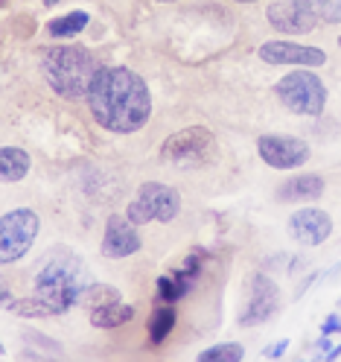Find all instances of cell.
Returning <instances> with one entry per match:
<instances>
[{
  "instance_id": "ba28073f",
  "label": "cell",
  "mask_w": 341,
  "mask_h": 362,
  "mask_svg": "<svg viewBox=\"0 0 341 362\" xmlns=\"http://www.w3.org/2000/svg\"><path fill=\"white\" fill-rule=\"evenodd\" d=\"M38 228H41V219L30 208L4 214V219H0V263L6 266L24 257L38 237Z\"/></svg>"
},
{
  "instance_id": "83f0119b",
  "label": "cell",
  "mask_w": 341,
  "mask_h": 362,
  "mask_svg": "<svg viewBox=\"0 0 341 362\" xmlns=\"http://www.w3.org/2000/svg\"><path fill=\"white\" fill-rule=\"evenodd\" d=\"M237 4H257V0H237Z\"/></svg>"
},
{
  "instance_id": "e0dca14e",
  "label": "cell",
  "mask_w": 341,
  "mask_h": 362,
  "mask_svg": "<svg viewBox=\"0 0 341 362\" xmlns=\"http://www.w3.org/2000/svg\"><path fill=\"white\" fill-rule=\"evenodd\" d=\"M175 319H178V313H175L169 304H157V307L152 310V315H149V325H146L149 342H152V345H161L164 339L172 333Z\"/></svg>"
},
{
  "instance_id": "ffe728a7",
  "label": "cell",
  "mask_w": 341,
  "mask_h": 362,
  "mask_svg": "<svg viewBox=\"0 0 341 362\" xmlns=\"http://www.w3.org/2000/svg\"><path fill=\"white\" fill-rule=\"evenodd\" d=\"M318 21L324 24H341V0H298Z\"/></svg>"
},
{
  "instance_id": "2e32d148",
  "label": "cell",
  "mask_w": 341,
  "mask_h": 362,
  "mask_svg": "<svg viewBox=\"0 0 341 362\" xmlns=\"http://www.w3.org/2000/svg\"><path fill=\"white\" fill-rule=\"evenodd\" d=\"M32 161H30V152L20 149V146H4L0 149V175H4V181H20L27 178Z\"/></svg>"
},
{
  "instance_id": "d6986e66",
  "label": "cell",
  "mask_w": 341,
  "mask_h": 362,
  "mask_svg": "<svg viewBox=\"0 0 341 362\" xmlns=\"http://www.w3.org/2000/svg\"><path fill=\"white\" fill-rule=\"evenodd\" d=\"M155 289H157L155 304H172V301H181L184 296H190V292L184 289V284H181L175 275H161L155 281Z\"/></svg>"
},
{
  "instance_id": "7402d4cb",
  "label": "cell",
  "mask_w": 341,
  "mask_h": 362,
  "mask_svg": "<svg viewBox=\"0 0 341 362\" xmlns=\"http://www.w3.org/2000/svg\"><path fill=\"white\" fill-rule=\"evenodd\" d=\"M12 310L20 315V319H50V307L44 304L38 296H30V298H20L12 304Z\"/></svg>"
},
{
  "instance_id": "8992f818",
  "label": "cell",
  "mask_w": 341,
  "mask_h": 362,
  "mask_svg": "<svg viewBox=\"0 0 341 362\" xmlns=\"http://www.w3.org/2000/svg\"><path fill=\"white\" fill-rule=\"evenodd\" d=\"M181 214V196L169 185L161 181H146L138 187V196L128 202L126 216L134 225H149V222H172Z\"/></svg>"
},
{
  "instance_id": "5bb4252c",
  "label": "cell",
  "mask_w": 341,
  "mask_h": 362,
  "mask_svg": "<svg viewBox=\"0 0 341 362\" xmlns=\"http://www.w3.org/2000/svg\"><path fill=\"white\" fill-rule=\"evenodd\" d=\"M289 234L301 245H321L333 234V219L318 208H301L289 216Z\"/></svg>"
},
{
  "instance_id": "cb8c5ba5",
  "label": "cell",
  "mask_w": 341,
  "mask_h": 362,
  "mask_svg": "<svg viewBox=\"0 0 341 362\" xmlns=\"http://www.w3.org/2000/svg\"><path fill=\"white\" fill-rule=\"evenodd\" d=\"M333 333H341V319L338 315H327V322L321 325V336H333Z\"/></svg>"
},
{
  "instance_id": "d4e9b609",
  "label": "cell",
  "mask_w": 341,
  "mask_h": 362,
  "mask_svg": "<svg viewBox=\"0 0 341 362\" xmlns=\"http://www.w3.org/2000/svg\"><path fill=\"white\" fill-rule=\"evenodd\" d=\"M286 348H289V339H283V342H277V345H268V348H265V356H271V359H275V356H283Z\"/></svg>"
},
{
  "instance_id": "8fae6325",
  "label": "cell",
  "mask_w": 341,
  "mask_h": 362,
  "mask_svg": "<svg viewBox=\"0 0 341 362\" xmlns=\"http://www.w3.org/2000/svg\"><path fill=\"white\" fill-rule=\"evenodd\" d=\"M140 234H138V225H134L128 216L120 214H111L105 222V237H102V257L108 260H123L140 252Z\"/></svg>"
},
{
  "instance_id": "5b68a950",
  "label": "cell",
  "mask_w": 341,
  "mask_h": 362,
  "mask_svg": "<svg viewBox=\"0 0 341 362\" xmlns=\"http://www.w3.org/2000/svg\"><path fill=\"white\" fill-rule=\"evenodd\" d=\"M216 155V138L204 126H187L161 144V158L172 167H201L213 161Z\"/></svg>"
},
{
  "instance_id": "30bf717a",
  "label": "cell",
  "mask_w": 341,
  "mask_h": 362,
  "mask_svg": "<svg viewBox=\"0 0 341 362\" xmlns=\"http://www.w3.org/2000/svg\"><path fill=\"white\" fill-rule=\"evenodd\" d=\"M257 152L271 170H298L309 161V144L289 134H263L257 141Z\"/></svg>"
},
{
  "instance_id": "4fadbf2b",
  "label": "cell",
  "mask_w": 341,
  "mask_h": 362,
  "mask_svg": "<svg viewBox=\"0 0 341 362\" xmlns=\"http://www.w3.org/2000/svg\"><path fill=\"white\" fill-rule=\"evenodd\" d=\"M265 18L283 35H301V33L315 30L318 24V18L304 4H298V0H271L265 9Z\"/></svg>"
},
{
  "instance_id": "6da1fadb",
  "label": "cell",
  "mask_w": 341,
  "mask_h": 362,
  "mask_svg": "<svg viewBox=\"0 0 341 362\" xmlns=\"http://www.w3.org/2000/svg\"><path fill=\"white\" fill-rule=\"evenodd\" d=\"M85 100L90 108V117L111 134L138 132L146 126L152 115L149 85L128 67H100Z\"/></svg>"
},
{
  "instance_id": "44dd1931",
  "label": "cell",
  "mask_w": 341,
  "mask_h": 362,
  "mask_svg": "<svg viewBox=\"0 0 341 362\" xmlns=\"http://www.w3.org/2000/svg\"><path fill=\"white\" fill-rule=\"evenodd\" d=\"M245 348L237 342H225V345H213L208 351L198 354V362H242Z\"/></svg>"
},
{
  "instance_id": "603a6c76",
  "label": "cell",
  "mask_w": 341,
  "mask_h": 362,
  "mask_svg": "<svg viewBox=\"0 0 341 362\" xmlns=\"http://www.w3.org/2000/svg\"><path fill=\"white\" fill-rule=\"evenodd\" d=\"M201 269H204V252L201 248H196L193 255H187L184 260H181L172 272L175 275H181V278H190V281H198V275H201Z\"/></svg>"
},
{
  "instance_id": "484cf974",
  "label": "cell",
  "mask_w": 341,
  "mask_h": 362,
  "mask_svg": "<svg viewBox=\"0 0 341 362\" xmlns=\"http://www.w3.org/2000/svg\"><path fill=\"white\" fill-rule=\"evenodd\" d=\"M338 356H341V345H338V348H330L324 359H327V362H333V359H338Z\"/></svg>"
},
{
  "instance_id": "f546056e",
  "label": "cell",
  "mask_w": 341,
  "mask_h": 362,
  "mask_svg": "<svg viewBox=\"0 0 341 362\" xmlns=\"http://www.w3.org/2000/svg\"><path fill=\"white\" fill-rule=\"evenodd\" d=\"M338 47H341V35H338Z\"/></svg>"
},
{
  "instance_id": "ac0fdd59",
  "label": "cell",
  "mask_w": 341,
  "mask_h": 362,
  "mask_svg": "<svg viewBox=\"0 0 341 362\" xmlns=\"http://www.w3.org/2000/svg\"><path fill=\"white\" fill-rule=\"evenodd\" d=\"M88 24H90V15L82 12V9H76V12H67V15H61V18H53L50 24H47V35H50V38H73V35H79Z\"/></svg>"
},
{
  "instance_id": "7a4b0ae2",
  "label": "cell",
  "mask_w": 341,
  "mask_h": 362,
  "mask_svg": "<svg viewBox=\"0 0 341 362\" xmlns=\"http://www.w3.org/2000/svg\"><path fill=\"white\" fill-rule=\"evenodd\" d=\"M94 284L79 255L67 248H53L35 266V296L50 307L53 315H61L82 304L85 289Z\"/></svg>"
},
{
  "instance_id": "277c9868",
  "label": "cell",
  "mask_w": 341,
  "mask_h": 362,
  "mask_svg": "<svg viewBox=\"0 0 341 362\" xmlns=\"http://www.w3.org/2000/svg\"><path fill=\"white\" fill-rule=\"evenodd\" d=\"M275 94L292 111V115H301V117H318V115H324L327 88H324L321 79H318L309 71V67H298V71L286 74L277 82Z\"/></svg>"
},
{
  "instance_id": "9c48e42d",
  "label": "cell",
  "mask_w": 341,
  "mask_h": 362,
  "mask_svg": "<svg viewBox=\"0 0 341 362\" xmlns=\"http://www.w3.org/2000/svg\"><path fill=\"white\" fill-rule=\"evenodd\" d=\"M277 310H280L277 284L268 275H263V272H257V275L251 278V284H248V296H245V304H242V313H239V325L242 327L265 325Z\"/></svg>"
},
{
  "instance_id": "f1b7e54d",
  "label": "cell",
  "mask_w": 341,
  "mask_h": 362,
  "mask_svg": "<svg viewBox=\"0 0 341 362\" xmlns=\"http://www.w3.org/2000/svg\"><path fill=\"white\" fill-rule=\"evenodd\" d=\"M157 4H175V0H157Z\"/></svg>"
},
{
  "instance_id": "9a60e30c",
  "label": "cell",
  "mask_w": 341,
  "mask_h": 362,
  "mask_svg": "<svg viewBox=\"0 0 341 362\" xmlns=\"http://www.w3.org/2000/svg\"><path fill=\"white\" fill-rule=\"evenodd\" d=\"M324 193V178L318 173H304V175H292L277 187L280 202H312Z\"/></svg>"
},
{
  "instance_id": "3957f363",
  "label": "cell",
  "mask_w": 341,
  "mask_h": 362,
  "mask_svg": "<svg viewBox=\"0 0 341 362\" xmlns=\"http://www.w3.org/2000/svg\"><path fill=\"white\" fill-rule=\"evenodd\" d=\"M41 74L61 100H82L100 74V62L79 44H56L41 50Z\"/></svg>"
},
{
  "instance_id": "4316f807",
  "label": "cell",
  "mask_w": 341,
  "mask_h": 362,
  "mask_svg": "<svg viewBox=\"0 0 341 362\" xmlns=\"http://www.w3.org/2000/svg\"><path fill=\"white\" fill-rule=\"evenodd\" d=\"M56 4H59V0H44V6H47V9H50V6H56Z\"/></svg>"
},
{
  "instance_id": "52a82bcc",
  "label": "cell",
  "mask_w": 341,
  "mask_h": 362,
  "mask_svg": "<svg viewBox=\"0 0 341 362\" xmlns=\"http://www.w3.org/2000/svg\"><path fill=\"white\" fill-rule=\"evenodd\" d=\"M82 307L88 310V319L100 330H117L134 319L131 304L123 301V292L108 284H90L82 296Z\"/></svg>"
},
{
  "instance_id": "7c38bea8",
  "label": "cell",
  "mask_w": 341,
  "mask_h": 362,
  "mask_svg": "<svg viewBox=\"0 0 341 362\" xmlns=\"http://www.w3.org/2000/svg\"><path fill=\"white\" fill-rule=\"evenodd\" d=\"M257 56L265 64H294V67L327 64V53L321 47H306V44H292V41H265L260 44Z\"/></svg>"
}]
</instances>
